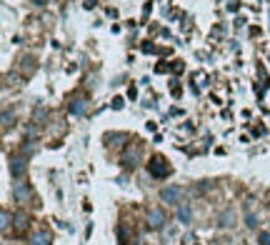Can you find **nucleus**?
<instances>
[{
    "label": "nucleus",
    "mask_w": 270,
    "mask_h": 245,
    "mask_svg": "<svg viewBox=\"0 0 270 245\" xmlns=\"http://www.w3.org/2000/svg\"><path fill=\"white\" fill-rule=\"evenodd\" d=\"M178 220L183 223V225H188V223L193 220V205H188V203L178 205Z\"/></svg>",
    "instance_id": "obj_5"
},
{
    "label": "nucleus",
    "mask_w": 270,
    "mask_h": 245,
    "mask_svg": "<svg viewBox=\"0 0 270 245\" xmlns=\"http://www.w3.org/2000/svg\"><path fill=\"white\" fill-rule=\"evenodd\" d=\"M28 173V163H25V158H15L13 163H10V175L15 178V180H20Z\"/></svg>",
    "instance_id": "obj_4"
},
{
    "label": "nucleus",
    "mask_w": 270,
    "mask_h": 245,
    "mask_svg": "<svg viewBox=\"0 0 270 245\" xmlns=\"http://www.w3.org/2000/svg\"><path fill=\"white\" fill-rule=\"evenodd\" d=\"M30 245H50V233L48 230H38L30 240Z\"/></svg>",
    "instance_id": "obj_8"
},
{
    "label": "nucleus",
    "mask_w": 270,
    "mask_h": 245,
    "mask_svg": "<svg viewBox=\"0 0 270 245\" xmlns=\"http://www.w3.org/2000/svg\"><path fill=\"white\" fill-rule=\"evenodd\" d=\"M148 170H150L153 178H168L170 175V165H168V160H165L163 155H155V158L150 160V165H148Z\"/></svg>",
    "instance_id": "obj_2"
},
{
    "label": "nucleus",
    "mask_w": 270,
    "mask_h": 245,
    "mask_svg": "<svg viewBox=\"0 0 270 245\" xmlns=\"http://www.w3.org/2000/svg\"><path fill=\"white\" fill-rule=\"evenodd\" d=\"M183 198H185V190L180 185H168L160 190V200L168 205H183Z\"/></svg>",
    "instance_id": "obj_1"
},
{
    "label": "nucleus",
    "mask_w": 270,
    "mask_h": 245,
    "mask_svg": "<svg viewBox=\"0 0 270 245\" xmlns=\"http://www.w3.org/2000/svg\"><path fill=\"white\" fill-rule=\"evenodd\" d=\"M15 220H18V230H25L30 218H28V213H18V215H15Z\"/></svg>",
    "instance_id": "obj_9"
},
{
    "label": "nucleus",
    "mask_w": 270,
    "mask_h": 245,
    "mask_svg": "<svg viewBox=\"0 0 270 245\" xmlns=\"http://www.w3.org/2000/svg\"><path fill=\"white\" fill-rule=\"evenodd\" d=\"M13 198L18 200V203H25V200H30V198H33L30 185H28V183H15V185H13Z\"/></svg>",
    "instance_id": "obj_3"
},
{
    "label": "nucleus",
    "mask_w": 270,
    "mask_h": 245,
    "mask_svg": "<svg viewBox=\"0 0 270 245\" xmlns=\"http://www.w3.org/2000/svg\"><path fill=\"white\" fill-rule=\"evenodd\" d=\"M150 225L153 228H163L165 225V210L163 208H153L150 210Z\"/></svg>",
    "instance_id": "obj_7"
},
{
    "label": "nucleus",
    "mask_w": 270,
    "mask_h": 245,
    "mask_svg": "<svg viewBox=\"0 0 270 245\" xmlns=\"http://www.w3.org/2000/svg\"><path fill=\"white\" fill-rule=\"evenodd\" d=\"M245 225H248V228H258V218H255V215H248V218H245Z\"/></svg>",
    "instance_id": "obj_13"
},
{
    "label": "nucleus",
    "mask_w": 270,
    "mask_h": 245,
    "mask_svg": "<svg viewBox=\"0 0 270 245\" xmlns=\"http://www.w3.org/2000/svg\"><path fill=\"white\" fill-rule=\"evenodd\" d=\"M68 110H70V115L80 118V115L88 113V103H85V100H73V103L68 105Z\"/></svg>",
    "instance_id": "obj_6"
},
{
    "label": "nucleus",
    "mask_w": 270,
    "mask_h": 245,
    "mask_svg": "<svg viewBox=\"0 0 270 245\" xmlns=\"http://www.w3.org/2000/svg\"><path fill=\"white\" fill-rule=\"evenodd\" d=\"M8 228H10V213L3 210V230H8Z\"/></svg>",
    "instance_id": "obj_14"
},
{
    "label": "nucleus",
    "mask_w": 270,
    "mask_h": 245,
    "mask_svg": "<svg viewBox=\"0 0 270 245\" xmlns=\"http://www.w3.org/2000/svg\"><path fill=\"white\" fill-rule=\"evenodd\" d=\"M10 123H15V118L10 115V110H3V128L8 130V128H10Z\"/></svg>",
    "instance_id": "obj_11"
},
{
    "label": "nucleus",
    "mask_w": 270,
    "mask_h": 245,
    "mask_svg": "<svg viewBox=\"0 0 270 245\" xmlns=\"http://www.w3.org/2000/svg\"><path fill=\"white\" fill-rule=\"evenodd\" d=\"M258 243H260V245H270V230L260 233V235H258Z\"/></svg>",
    "instance_id": "obj_12"
},
{
    "label": "nucleus",
    "mask_w": 270,
    "mask_h": 245,
    "mask_svg": "<svg viewBox=\"0 0 270 245\" xmlns=\"http://www.w3.org/2000/svg\"><path fill=\"white\" fill-rule=\"evenodd\" d=\"M230 220H235V215H233L230 210H225V213L220 215V225H223V228H228V225H233V223H230Z\"/></svg>",
    "instance_id": "obj_10"
},
{
    "label": "nucleus",
    "mask_w": 270,
    "mask_h": 245,
    "mask_svg": "<svg viewBox=\"0 0 270 245\" xmlns=\"http://www.w3.org/2000/svg\"><path fill=\"white\" fill-rule=\"evenodd\" d=\"M113 108L120 110V108H123V98H115V100H113Z\"/></svg>",
    "instance_id": "obj_15"
}]
</instances>
